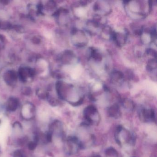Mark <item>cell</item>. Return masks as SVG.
<instances>
[{"label": "cell", "mask_w": 157, "mask_h": 157, "mask_svg": "<svg viewBox=\"0 0 157 157\" xmlns=\"http://www.w3.org/2000/svg\"><path fill=\"white\" fill-rule=\"evenodd\" d=\"M59 94L61 99L74 106L81 105L83 102L84 94L81 90L72 84L66 83L59 90Z\"/></svg>", "instance_id": "cell-1"}, {"label": "cell", "mask_w": 157, "mask_h": 157, "mask_svg": "<svg viewBox=\"0 0 157 157\" xmlns=\"http://www.w3.org/2000/svg\"><path fill=\"white\" fill-rule=\"evenodd\" d=\"M125 6L128 15L134 18H143L147 14L150 10V2L147 4L144 3V1H125Z\"/></svg>", "instance_id": "cell-2"}, {"label": "cell", "mask_w": 157, "mask_h": 157, "mask_svg": "<svg viewBox=\"0 0 157 157\" xmlns=\"http://www.w3.org/2000/svg\"><path fill=\"white\" fill-rule=\"evenodd\" d=\"M116 142L121 147H128L134 145L135 137L130 130L122 125H118L114 133Z\"/></svg>", "instance_id": "cell-3"}, {"label": "cell", "mask_w": 157, "mask_h": 157, "mask_svg": "<svg viewBox=\"0 0 157 157\" xmlns=\"http://www.w3.org/2000/svg\"><path fill=\"white\" fill-rule=\"evenodd\" d=\"M89 125L85 123L81 124L78 129L76 136L80 142L82 149L90 147L94 143L95 138L90 130Z\"/></svg>", "instance_id": "cell-4"}, {"label": "cell", "mask_w": 157, "mask_h": 157, "mask_svg": "<svg viewBox=\"0 0 157 157\" xmlns=\"http://www.w3.org/2000/svg\"><path fill=\"white\" fill-rule=\"evenodd\" d=\"M83 115L86 121L85 123L89 125L97 126L101 122V115L94 105H89L85 107L83 110Z\"/></svg>", "instance_id": "cell-5"}, {"label": "cell", "mask_w": 157, "mask_h": 157, "mask_svg": "<svg viewBox=\"0 0 157 157\" xmlns=\"http://www.w3.org/2000/svg\"><path fill=\"white\" fill-rule=\"evenodd\" d=\"M64 149L66 154L73 155L82 149L81 144L76 136H69L64 140Z\"/></svg>", "instance_id": "cell-6"}, {"label": "cell", "mask_w": 157, "mask_h": 157, "mask_svg": "<svg viewBox=\"0 0 157 157\" xmlns=\"http://www.w3.org/2000/svg\"><path fill=\"white\" fill-rule=\"evenodd\" d=\"M71 42L77 47H84L88 43V38L82 30L74 29L71 33Z\"/></svg>", "instance_id": "cell-7"}, {"label": "cell", "mask_w": 157, "mask_h": 157, "mask_svg": "<svg viewBox=\"0 0 157 157\" xmlns=\"http://www.w3.org/2000/svg\"><path fill=\"white\" fill-rule=\"evenodd\" d=\"M139 118L143 123H153L156 121V113L154 109L148 107H140L138 111Z\"/></svg>", "instance_id": "cell-8"}, {"label": "cell", "mask_w": 157, "mask_h": 157, "mask_svg": "<svg viewBox=\"0 0 157 157\" xmlns=\"http://www.w3.org/2000/svg\"><path fill=\"white\" fill-rule=\"evenodd\" d=\"M48 131L52 135L53 139V137L55 136L64 141L66 138L64 126L59 120H56L51 124Z\"/></svg>", "instance_id": "cell-9"}, {"label": "cell", "mask_w": 157, "mask_h": 157, "mask_svg": "<svg viewBox=\"0 0 157 157\" xmlns=\"http://www.w3.org/2000/svg\"><path fill=\"white\" fill-rule=\"evenodd\" d=\"M21 116L25 120H31L34 118L35 116V108L34 106L30 104L25 105L22 108Z\"/></svg>", "instance_id": "cell-10"}, {"label": "cell", "mask_w": 157, "mask_h": 157, "mask_svg": "<svg viewBox=\"0 0 157 157\" xmlns=\"http://www.w3.org/2000/svg\"><path fill=\"white\" fill-rule=\"evenodd\" d=\"M94 9L95 11H98L102 14H105L109 13L111 11V7L107 2L105 1H98L94 4Z\"/></svg>", "instance_id": "cell-11"}, {"label": "cell", "mask_w": 157, "mask_h": 157, "mask_svg": "<svg viewBox=\"0 0 157 157\" xmlns=\"http://www.w3.org/2000/svg\"><path fill=\"white\" fill-rule=\"evenodd\" d=\"M126 33H115L113 32L112 39L119 47L123 46L125 44L127 38Z\"/></svg>", "instance_id": "cell-12"}, {"label": "cell", "mask_w": 157, "mask_h": 157, "mask_svg": "<svg viewBox=\"0 0 157 157\" xmlns=\"http://www.w3.org/2000/svg\"><path fill=\"white\" fill-rule=\"evenodd\" d=\"M109 116L114 118H118L121 116V112L120 107L117 104H114L108 107L107 110Z\"/></svg>", "instance_id": "cell-13"}, {"label": "cell", "mask_w": 157, "mask_h": 157, "mask_svg": "<svg viewBox=\"0 0 157 157\" xmlns=\"http://www.w3.org/2000/svg\"><path fill=\"white\" fill-rule=\"evenodd\" d=\"M123 108L128 111H132L135 108L134 103L129 99H124L121 102Z\"/></svg>", "instance_id": "cell-14"}, {"label": "cell", "mask_w": 157, "mask_h": 157, "mask_svg": "<svg viewBox=\"0 0 157 157\" xmlns=\"http://www.w3.org/2000/svg\"><path fill=\"white\" fill-rule=\"evenodd\" d=\"M113 31L109 26H105L103 28L101 32V35L103 37H104L105 39H109L112 38Z\"/></svg>", "instance_id": "cell-15"}, {"label": "cell", "mask_w": 157, "mask_h": 157, "mask_svg": "<svg viewBox=\"0 0 157 157\" xmlns=\"http://www.w3.org/2000/svg\"><path fill=\"white\" fill-rule=\"evenodd\" d=\"M124 78V74L119 71H113L111 74V78L114 82H118Z\"/></svg>", "instance_id": "cell-16"}, {"label": "cell", "mask_w": 157, "mask_h": 157, "mask_svg": "<svg viewBox=\"0 0 157 157\" xmlns=\"http://www.w3.org/2000/svg\"><path fill=\"white\" fill-rule=\"evenodd\" d=\"M105 157H118V153L115 148L113 147L107 148L105 151Z\"/></svg>", "instance_id": "cell-17"}, {"label": "cell", "mask_w": 157, "mask_h": 157, "mask_svg": "<svg viewBox=\"0 0 157 157\" xmlns=\"http://www.w3.org/2000/svg\"><path fill=\"white\" fill-rule=\"evenodd\" d=\"M18 107V102L15 99H12L8 102L7 109L10 112H14Z\"/></svg>", "instance_id": "cell-18"}, {"label": "cell", "mask_w": 157, "mask_h": 157, "mask_svg": "<svg viewBox=\"0 0 157 157\" xmlns=\"http://www.w3.org/2000/svg\"><path fill=\"white\" fill-rule=\"evenodd\" d=\"M91 57L97 61H101L102 58L101 53L95 49H92L91 50Z\"/></svg>", "instance_id": "cell-19"}, {"label": "cell", "mask_w": 157, "mask_h": 157, "mask_svg": "<svg viewBox=\"0 0 157 157\" xmlns=\"http://www.w3.org/2000/svg\"><path fill=\"white\" fill-rule=\"evenodd\" d=\"M157 68V62H156V59H151L149 61L147 65V68L149 71H152L155 70Z\"/></svg>", "instance_id": "cell-20"}, {"label": "cell", "mask_w": 157, "mask_h": 157, "mask_svg": "<svg viewBox=\"0 0 157 157\" xmlns=\"http://www.w3.org/2000/svg\"><path fill=\"white\" fill-rule=\"evenodd\" d=\"M13 157H26L23 151L21 149L15 150L13 152Z\"/></svg>", "instance_id": "cell-21"}, {"label": "cell", "mask_w": 157, "mask_h": 157, "mask_svg": "<svg viewBox=\"0 0 157 157\" xmlns=\"http://www.w3.org/2000/svg\"><path fill=\"white\" fill-rule=\"evenodd\" d=\"M37 141L33 140V141H30L28 143V147L30 150H34L36 148L37 146Z\"/></svg>", "instance_id": "cell-22"}, {"label": "cell", "mask_w": 157, "mask_h": 157, "mask_svg": "<svg viewBox=\"0 0 157 157\" xmlns=\"http://www.w3.org/2000/svg\"><path fill=\"white\" fill-rule=\"evenodd\" d=\"M147 53L148 55H151V56H153V57H155V58H156V52L154 49L149 48V49L147 50Z\"/></svg>", "instance_id": "cell-23"}, {"label": "cell", "mask_w": 157, "mask_h": 157, "mask_svg": "<svg viewBox=\"0 0 157 157\" xmlns=\"http://www.w3.org/2000/svg\"><path fill=\"white\" fill-rule=\"evenodd\" d=\"M91 157H101L99 154H94V155H93Z\"/></svg>", "instance_id": "cell-24"}, {"label": "cell", "mask_w": 157, "mask_h": 157, "mask_svg": "<svg viewBox=\"0 0 157 157\" xmlns=\"http://www.w3.org/2000/svg\"><path fill=\"white\" fill-rule=\"evenodd\" d=\"M0 123H1V120H0Z\"/></svg>", "instance_id": "cell-25"}, {"label": "cell", "mask_w": 157, "mask_h": 157, "mask_svg": "<svg viewBox=\"0 0 157 157\" xmlns=\"http://www.w3.org/2000/svg\"></svg>", "instance_id": "cell-26"}]
</instances>
